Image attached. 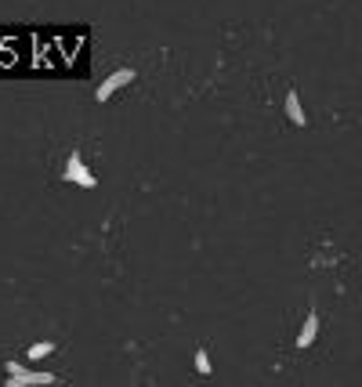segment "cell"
I'll list each match as a JSON object with an SVG mask.
<instances>
[{
    "label": "cell",
    "mask_w": 362,
    "mask_h": 387,
    "mask_svg": "<svg viewBox=\"0 0 362 387\" xmlns=\"http://www.w3.org/2000/svg\"><path fill=\"white\" fill-rule=\"evenodd\" d=\"M283 109H286V120H290L293 127H308V112H305V105H300V94H297L293 87H290V94H286Z\"/></svg>",
    "instance_id": "4"
},
{
    "label": "cell",
    "mask_w": 362,
    "mask_h": 387,
    "mask_svg": "<svg viewBox=\"0 0 362 387\" xmlns=\"http://www.w3.org/2000/svg\"><path fill=\"white\" fill-rule=\"evenodd\" d=\"M315 337H319V311L312 308V311H308V318H305V326H300V333H297V340H293V344H297L300 351H305V347H312V344H315Z\"/></svg>",
    "instance_id": "5"
},
{
    "label": "cell",
    "mask_w": 362,
    "mask_h": 387,
    "mask_svg": "<svg viewBox=\"0 0 362 387\" xmlns=\"http://www.w3.org/2000/svg\"><path fill=\"white\" fill-rule=\"evenodd\" d=\"M51 383H54V373H37V369H29L25 362H8L4 387H51Z\"/></svg>",
    "instance_id": "1"
},
{
    "label": "cell",
    "mask_w": 362,
    "mask_h": 387,
    "mask_svg": "<svg viewBox=\"0 0 362 387\" xmlns=\"http://www.w3.org/2000/svg\"><path fill=\"white\" fill-rule=\"evenodd\" d=\"M192 366H196V373H203V376H206L210 369H214V366H210V354H206V347H199V351H196V359H192Z\"/></svg>",
    "instance_id": "7"
},
{
    "label": "cell",
    "mask_w": 362,
    "mask_h": 387,
    "mask_svg": "<svg viewBox=\"0 0 362 387\" xmlns=\"http://www.w3.org/2000/svg\"><path fill=\"white\" fill-rule=\"evenodd\" d=\"M62 181H69V185H80V188H98V178L90 174V167L83 163V156H80L76 149L66 156V171H62Z\"/></svg>",
    "instance_id": "3"
},
{
    "label": "cell",
    "mask_w": 362,
    "mask_h": 387,
    "mask_svg": "<svg viewBox=\"0 0 362 387\" xmlns=\"http://www.w3.org/2000/svg\"><path fill=\"white\" fill-rule=\"evenodd\" d=\"M51 351H54V344H51V340H37L33 347H29V362H40V359H47Z\"/></svg>",
    "instance_id": "6"
},
{
    "label": "cell",
    "mask_w": 362,
    "mask_h": 387,
    "mask_svg": "<svg viewBox=\"0 0 362 387\" xmlns=\"http://www.w3.org/2000/svg\"><path fill=\"white\" fill-rule=\"evenodd\" d=\"M138 80V73L131 69V66H124V69H116V73H109L102 83H98V91H95V102H112V94H119V91H124V87H131Z\"/></svg>",
    "instance_id": "2"
}]
</instances>
